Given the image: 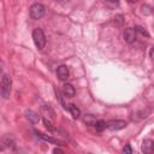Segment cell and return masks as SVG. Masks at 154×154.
I'll return each mask as SVG.
<instances>
[{
    "instance_id": "cell-1",
    "label": "cell",
    "mask_w": 154,
    "mask_h": 154,
    "mask_svg": "<svg viewBox=\"0 0 154 154\" xmlns=\"http://www.w3.org/2000/svg\"><path fill=\"white\" fill-rule=\"evenodd\" d=\"M12 87V79L8 75H4L1 79V96L4 99H8Z\"/></svg>"
},
{
    "instance_id": "cell-2",
    "label": "cell",
    "mask_w": 154,
    "mask_h": 154,
    "mask_svg": "<svg viewBox=\"0 0 154 154\" xmlns=\"http://www.w3.org/2000/svg\"><path fill=\"white\" fill-rule=\"evenodd\" d=\"M32 40H34V43L35 46L38 48V49H43L45 45H46V36L43 34V31L41 29H35L32 31Z\"/></svg>"
},
{
    "instance_id": "cell-3",
    "label": "cell",
    "mask_w": 154,
    "mask_h": 154,
    "mask_svg": "<svg viewBox=\"0 0 154 154\" xmlns=\"http://www.w3.org/2000/svg\"><path fill=\"white\" fill-rule=\"evenodd\" d=\"M45 12H46L45 6L42 4H40V2H35L30 7V17L32 19H40V18H42L45 16Z\"/></svg>"
},
{
    "instance_id": "cell-4",
    "label": "cell",
    "mask_w": 154,
    "mask_h": 154,
    "mask_svg": "<svg viewBox=\"0 0 154 154\" xmlns=\"http://www.w3.org/2000/svg\"><path fill=\"white\" fill-rule=\"evenodd\" d=\"M107 125V129L111 130V131H118V130H122L124 129L128 123L125 120H120V119H112V120H108L106 123Z\"/></svg>"
},
{
    "instance_id": "cell-5",
    "label": "cell",
    "mask_w": 154,
    "mask_h": 154,
    "mask_svg": "<svg viewBox=\"0 0 154 154\" xmlns=\"http://www.w3.org/2000/svg\"><path fill=\"white\" fill-rule=\"evenodd\" d=\"M57 76H58V78L60 81H66L69 78V76H70V71H69L67 66H65V65L58 66V69H57Z\"/></svg>"
},
{
    "instance_id": "cell-6",
    "label": "cell",
    "mask_w": 154,
    "mask_h": 154,
    "mask_svg": "<svg viewBox=\"0 0 154 154\" xmlns=\"http://www.w3.org/2000/svg\"><path fill=\"white\" fill-rule=\"evenodd\" d=\"M124 40L128 42V43H132L136 38V31L134 28H126L125 31H124Z\"/></svg>"
},
{
    "instance_id": "cell-7",
    "label": "cell",
    "mask_w": 154,
    "mask_h": 154,
    "mask_svg": "<svg viewBox=\"0 0 154 154\" xmlns=\"http://www.w3.org/2000/svg\"><path fill=\"white\" fill-rule=\"evenodd\" d=\"M142 152L146 154H150L152 152H154V141L152 140H144L142 142V147H141Z\"/></svg>"
},
{
    "instance_id": "cell-8",
    "label": "cell",
    "mask_w": 154,
    "mask_h": 154,
    "mask_svg": "<svg viewBox=\"0 0 154 154\" xmlns=\"http://www.w3.org/2000/svg\"><path fill=\"white\" fill-rule=\"evenodd\" d=\"M25 117H26V119H28L30 123H32V124H37V123L40 122V116H38L36 112L31 111V109H26V111H25Z\"/></svg>"
},
{
    "instance_id": "cell-9",
    "label": "cell",
    "mask_w": 154,
    "mask_h": 154,
    "mask_svg": "<svg viewBox=\"0 0 154 154\" xmlns=\"http://www.w3.org/2000/svg\"><path fill=\"white\" fill-rule=\"evenodd\" d=\"M63 93H64V95H65L66 97H73L75 94H76V90H75V88H73L72 84L65 83V84L63 85Z\"/></svg>"
},
{
    "instance_id": "cell-10",
    "label": "cell",
    "mask_w": 154,
    "mask_h": 154,
    "mask_svg": "<svg viewBox=\"0 0 154 154\" xmlns=\"http://www.w3.org/2000/svg\"><path fill=\"white\" fill-rule=\"evenodd\" d=\"M35 134L37 135V137L42 138L43 141L51 142V143H53V144H60V142H59L58 140H55V138H53V137H51V136H48V135H45V134H42V132H38V131H35Z\"/></svg>"
},
{
    "instance_id": "cell-11",
    "label": "cell",
    "mask_w": 154,
    "mask_h": 154,
    "mask_svg": "<svg viewBox=\"0 0 154 154\" xmlns=\"http://www.w3.org/2000/svg\"><path fill=\"white\" fill-rule=\"evenodd\" d=\"M69 111H70V113H71V116L75 118V119H77L79 116H81V111H79V108L77 107V106H75L73 103H71V105H69Z\"/></svg>"
},
{
    "instance_id": "cell-12",
    "label": "cell",
    "mask_w": 154,
    "mask_h": 154,
    "mask_svg": "<svg viewBox=\"0 0 154 154\" xmlns=\"http://www.w3.org/2000/svg\"><path fill=\"white\" fill-rule=\"evenodd\" d=\"M83 122L87 124V125H90V126H94L95 123H96V118L91 114H84L83 116Z\"/></svg>"
},
{
    "instance_id": "cell-13",
    "label": "cell",
    "mask_w": 154,
    "mask_h": 154,
    "mask_svg": "<svg viewBox=\"0 0 154 154\" xmlns=\"http://www.w3.org/2000/svg\"><path fill=\"white\" fill-rule=\"evenodd\" d=\"M135 31H136V34H140L141 36H144V37H149V32L143 28V26H141V25H135Z\"/></svg>"
},
{
    "instance_id": "cell-14",
    "label": "cell",
    "mask_w": 154,
    "mask_h": 154,
    "mask_svg": "<svg viewBox=\"0 0 154 154\" xmlns=\"http://www.w3.org/2000/svg\"><path fill=\"white\" fill-rule=\"evenodd\" d=\"M95 129H96V131H103L106 128H107V125H106V122H103V120H96V123H95Z\"/></svg>"
},
{
    "instance_id": "cell-15",
    "label": "cell",
    "mask_w": 154,
    "mask_h": 154,
    "mask_svg": "<svg viewBox=\"0 0 154 154\" xmlns=\"http://www.w3.org/2000/svg\"><path fill=\"white\" fill-rule=\"evenodd\" d=\"M152 12H153V10H152V7L149 5H142V7H141V13L142 14L149 16V14H152Z\"/></svg>"
},
{
    "instance_id": "cell-16",
    "label": "cell",
    "mask_w": 154,
    "mask_h": 154,
    "mask_svg": "<svg viewBox=\"0 0 154 154\" xmlns=\"http://www.w3.org/2000/svg\"><path fill=\"white\" fill-rule=\"evenodd\" d=\"M123 22H124L123 14H116V17H114V24L117 26H122L123 25Z\"/></svg>"
},
{
    "instance_id": "cell-17",
    "label": "cell",
    "mask_w": 154,
    "mask_h": 154,
    "mask_svg": "<svg viewBox=\"0 0 154 154\" xmlns=\"http://www.w3.org/2000/svg\"><path fill=\"white\" fill-rule=\"evenodd\" d=\"M43 123H45V125H46V128H47V129H49L51 131H53V130H54V128H53V125H52V124H51V123H49V122H48V120H47L46 118L43 119Z\"/></svg>"
},
{
    "instance_id": "cell-18",
    "label": "cell",
    "mask_w": 154,
    "mask_h": 154,
    "mask_svg": "<svg viewBox=\"0 0 154 154\" xmlns=\"http://www.w3.org/2000/svg\"><path fill=\"white\" fill-rule=\"evenodd\" d=\"M123 153H126V154H131V153H132V149H131V147H130L129 144H126V146L123 148Z\"/></svg>"
},
{
    "instance_id": "cell-19",
    "label": "cell",
    "mask_w": 154,
    "mask_h": 154,
    "mask_svg": "<svg viewBox=\"0 0 154 154\" xmlns=\"http://www.w3.org/2000/svg\"><path fill=\"white\" fill-rule=\"evenodd\" d=\"M149 57H150L152 61L154 63V47H152V48H150V51H149Z\"/></svg>"
},
{
    "instance_id": "cell-20",
    "label": "cell",
    "mask_w": 154,
    "mask_h": 154,
    "mask_svg": "<svg viewBox=\"0 0 154 154\" xmlns=\"http://www.w3.org/2000/svg\"><path fill=\"white\" fill-rule=\"evenodd\" d=\"M57 2H59V4H66V2H69V0H57Z\"/></svg>"
},
{
    "instance_id": "cell-21",
    "label": "cell",
    "mask_w": 154,
    "mask_h": 154,
    "mask_svg": "<svg viewBox=\"0 0 154 154\" xmlns=\"http://www.w3.org/2000/svg\"><path fill=\"white\" fill-rule=\"evenodd\" d=\"M53 153H63V150H61V149H59V148H55V149L53 150Z\"/></svg>"
},
{
    "instance_id": "cell-22",
    "label": "cell",
    "mask_w": 154,
    "mask_h": 154,
    "mask_svg": "<svg viewBox=\"0 0 154 154\" xmlns=\"http://www.w3.org/2000/svg\"><path fill=\"white\" fill-rule=\"evenodd\" d=\"M137 1H138V0H128V2H129V4H136Z\"/></svg>"
},
{
    "instance_id": "cell-23",
    "label": "cell",
    "mask_w": 154,
    "mask_h": 154,
    "mask_svg": "<svg viewBox=\"0 0 154 154\" xmlns=\"http://www.w3.org/2000/svg\"><path fill=\"white\" fill-rule=\"evenodd\" d=\"M107 1H111V2H116V1H118V0H107Z\"/></svg>"
}]
</instances>
